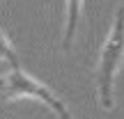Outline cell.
<instances>
[{
    "label": "cell",
    "instance_id": "cell-3",
    "mask_svg": "<svg viewBox=\"0 0 124 119\" xmlns=\"http://www.w3.org/2000/svg\"><path fill=\"white\" fill-rule=\"evenodd\" d=\"M80 16H83V0H67L64 5V32H62V48L71 50L76 39V32L80 25Z\"/></svg>",
    "mask_w": 124,
    "mask_h": 119
},
{
    "label": "cell",
    "instance_id": "cell-1",
    "mask_svg": "<svg viewBox=\"0 0 124 119\" xmlns=\"http://www.w3.org/2000/svg\"><path fill=\"white\" fill-rule=\"evenodd\" d=\"M124 62V5L115 12L113 28L101 46L97 62V98L103 110L115 108V78Z\"/></svg>",
    "mask_w": 124,
    "mask_h": 119
},
{
    "label": "cell",
    "instance_id": "cell-6",
    "mask_svg": "<svg viewBox=\"0 0 124 119\" xmlns=\"http://www.w3.org/2000/svg\"><path fill=\"white\" fill-rule=\"evenodd\" d=\"M0 2H2V0H0Z\"/></svg>",
    "mask_w": 124,
    "mask_h": 119
},
{
    "label": "cell",
    "instance_id": "cell-5",
    "mask_svg": "<svg viewBox=\"0 0 124 119\" xmlns=\"http://www.w3.org/2000/svg\"><path fill=\"white\" fill-rule=\"evenodd\" d=\"M55 117H58V119H74V117H71V112H69V108H67V105L58 108V110H55Z\"/></svg>",
    "mask_w": 124,
    "mask_h": 119
},
{
    "label": "cell",
    "instance_id": "cell-4",
    "mask_svg": "<svg viewBox=\"0 0 124 119\" xmlns=\"http://www.w3.org/2000/svg\"><path fill=\"white\" fill-rule=\"evenodd\" d=\"M0 60L7 62L9 66H21V62H18V55H16V50H14L12 41H9L7 37L2 35V32H0Z\"/></svg>",
    "mask_w": 124,
    "mask_h": 119
},
{
    "label": "cell",
    "instance_id": "cell-2",
    "mask_svg": "<svg viewBox=\"0 0 124 119\" xmlns=\"http://www.w3.org/2000/svg\"><path fill=\"white\" fill-rule=\"evenodd\" d=\"M0 98L5 101H16V98H35V101L48 105L51 110H58L64 103L51 92L46 85L28 76L21 66H12V71L0 76Z\"/></svg>",
    "mask_w": 124,
    "mask_h": 119
}]
</instances>
